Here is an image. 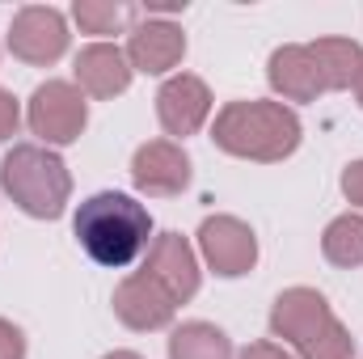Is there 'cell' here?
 Instances as JSON below:
<instances>
[{"instance_id":"cell-1","label":"cell","mask_w":363,"mask_h":359,"mask_svg":"<svg viewBox=\"0 0 363 359\" xmlns=\"http://www.w3.org/2000/svg\"><path fill=\"white\" fill-rule=\"evenodd\" d=\"M72 233H77L81 250L89 254L97 267L123 270L148 250L152 216H148V207L135 203L131 194L101 190V194H93V199H85V203L77 207Z\"/></svg>"},{"instance_id":"cell-2","label":"cell","mask_w":363,"mask_h":359,"mask_svg":"<svg viewBox=\"0 0 363 359\" xmlns=\"http://www.w3.org/2000/svg\"><path fill=\"white\" fill-rule=\"evenodd\" d=\"M216 148L245 161H283L300 148V118L283 101H228L211 127Z\"/></svg>"},{"instance_id":"cell-3","label":"cell","mask_w":363,"mask_h":359,"mask_svg":"<svg viewBox=\"0 0 363 359\" xmlns=\"http://www.w3.org/2000/svg\"><path fill=\"white\" fill-rule=\"evenodd\" d=\"M271 330L274 338L291 343L304 359H351L355 343L325 304L321 292L313 287H287L271 309Z\"/></svg>"},{"instance_id":"cell-4","label":"cell","mask_w":363,"mask_h":359,"mask_svg":"<svg viewBox=\"0 0 363 359\" xmlns=\"http://www.w3.org/2000/svg\"><path fill=\"white\" fill-rule=\"evenodd\" d=\"M0 186L34 220L64 216L68 194H72L68 165L51 148H38V144H13V153L0 161Z\"/></svg>"},{"instance_id":"cell-5","label":"cell","mask_w":363,"mask_h":359,"mask_svg":"<svg viewBox=\"0 0 363 359\" xmlns=\"http://www.w3.org/2000/svg\"><path fill=\"white\" fill-rule=\"evenodd\" d=\"M30 131L47 144H72L85 123H89V106H85V93L68 81H47L38 85L30 97Z\"/></svg>"},{"instance_id":"cell-6","label":"cell","mask_w":363,"mask_h":359,"mask_svg":"<svg viewBox=\"0 0 363 359\" xmlns=\"http://www.w3.org/2000/svg\"><path fill=\"white\" fill-rule=\"evenodd\" d=\"M9 51L21 64H34V68L55 64L68 51V21H64V13L51 9V4L21 9L13 17V26H9Z\"/></svg>"},{"instance_id":"cell-7","label":"cell","mask_w":363,"mask_h":359,"mask_svg":"<svg viewBox=\"0 0 363 359\" xmlns=\"http://www.w3.org/2000/svg\"><path fill=\"white\" fill-rule=\"evenodd\" d=\"M199 250L207 258V267L224 279H237V275H250L258 263V241H254V228L241 224L237 216H211L203 220L199 228Z\"/></svg>"},{"instance_id":"cell-8","label":"cell","mask_w":363,"mask_h":359,"mask_svg":"<svg viewBox=\"0 0 363 359\" xmlns=\"http://www.w3.org/2000/svg\"><path fill=\"white\" fill-rule=\"evenodd\" d=\"M186 55V34L165 17H148L140 26H131L127 38V64L131 72H148V77H165L169 68H178Z\"/></svg>"},{"instance_id":"cell-9","label":"cell","mask_w":363,"mask_h":359,"mask_svg":"<svg viewBox=\"0 0 363 359\" xmlns=\"http://www.w3.org/2000/svg\"><path fill=\"white\" fill-rule=\"evenodd\" d=\"M131 178H135V186L144 194H157V199L182 194L186 182H190V157L182 153L174 140H148V144L135 148Z\"/></svg>"},{"instance_id":"cell-10","label":"cell","mask_w":363,"mask_h":359,"mask_svg":"<svg viewBox=\"0 0 363 359\" xmlns=\"http://www.w3.org/2000/svg\"><path fill=\"white\" fill-rule=\"evenodd\" d=\"M174 309L178 304L169 300V292L144 270L114 287V317L131 330H161V326L174 321Z\"/></svg>"},{"instance_id":"cell-11","label":"cell","mask_w":363,"mask_h":359,"mask_svg":"<svg viewBox=\"0 0 363 359\" xmlns=\"http://www.w3.org/2000/svg\"><path fill=\"white\" fill-rule=\"evenodd\" d=\"M144 275H152L174 304H186L194 292H199V258L194 250L186 245V237L178 233H161L152 245H148V263H144Z\"/></svg>"},{"instance_id":"cell-12","label":"cell","mask_w":363,"mask_h":359,"mask_svg":"<svg viewBox=\"0 0 363 359\" xmlns=\"http://www.w3.org/2000/svg\"><path fill=\"white\" fill-rule=\"evenodd\" d=\"M207 114H211V89L190 72L169 77L157 93V118L169 136H194L207 123Z\"/></svg>"},{"instance_id":"cell-13","label":"cell","mask_w":363,"mask_h":359,"mask_svg":"<svg viewBox=\"0 0 363 359\" xmlns=\"http://www.w3.org/2000/svg\"><path fill=\"white\" fill-rule=\"evenodd\" d=\"M77 85L89 97H118L131 85V64L127 51H118L114 43H93L77 55Z\"/></svg>"},{"instance_id":"cell-14","label":"cell","mask_w":363,"mask_h":359,"mask_svg":"<svg viewBox=\"0 0 363 359\" xmlns=\"http://www.w3.org/2000/svg\"><path fill=\"white\" fill-rule=\"evenodd\" d=\"M271 89L283 97V101H313L317 93H325L321 85V72L308 55V47H279L271 55Z\"/></svg>"},{"instance_id":"cell-15","label":"cell","mask_w":363,"mask_h":359,"mask_svg":"<svg viewBox=\"0 0 363 359\" xmlns=\"http://www.w3.org/2000/svg\"><path fill=\"white\" fill-rule=\"evenodd\" d=\"M308 55H313L325 89H347L363 72V47L355 38H317L308 47Z\"/></svg>"},{"instance_id":"cell-16","label":"cell","mask_w":363,"mask_h":359,"mask_svg":"<svg viewBox=\"0 0 363 359\" xmlns=\"http://www.w3.org/2000/svg\"><path fill=\"white\" fill-rule=\"evenodd\" d=\"M169 359H233V343L207 321H186L169 334Z\"/></svg>"},{"instance_id":"cell-17","label":"cell","mask_w":363,"mask_h":359,"mask_svg":"<svg viewBox=\"0 0 363 359\" xmlns=\"http://www.w3.org/2000/svg\"><path fill=\"white\" fill-rule=\"evenodd\" d=\"M321 250L334 267H363V216H338L330 220L325 237H321Z\"/></svg>"},{"instance_id":"cell-18","label":"cell","mask_w":363,"mask_h":359,"mask_svg":"<svg viewBox=\"0 0 363 359\" xmlns=\"http://www.w3.org/2000/svg\"><path fill=\"white\" fill-rule=\"evenodd\" d=\"M72 17H77V26L85 34H118L131 21V9L114 4V0H77Z\"/></svg>"},{"instance_id":"cell-19","label":"cell","mask_w":363,"mask_h":359,"mask_svg":"<svg viewBox=\"0 0 363 359\" xmlns=\"http://www.w3.org/2000/svg\"><path fill=\"white\" fill-rule=\"evenodd\" d=\"M0 359H26V334L0 317Z\"/></svg>"},{"instance_id":"cell-20","label":"cell","mask_w":363,"mask_h":359,"mask_svg":"<svg viewBox=\"0 0 363 359\" xmlns=\"http://www.w3.org/2000/svg\"><path fill=\"white\" fill-rule=\"evenodd\" d=\"M17 123H21V110H17V97L0 89V140L17 136Z\"/></svg>"},{"instance_id":"cell-21","label":"cell","mask_w":363,"mask_h":359,"mask_svg":"<svg viewBox=\"0 0 363 359\" xmlns=\"http://www.w3.org/2000/svg\"><path fill=\"white\" fill-rule=\"evenodd\" d=\"M342 194H347L351 203H359V207H363V161L347 165V174H342Z\"/></svg>"},{"instance_id":"cell-22","label":"cell","mask_w":363,"mask_h":359,"mask_svg":"<svg viewBox=\"0 0 363 359\" xmlns=\"http://www.w3.org/2000/svg\"><path fill=\"white\" fill-rule=\"evenodd\" d=\"M241 359H291L283 347H274V343H250L245 351H241Z\"/></svg>"},{"instance_id":"cell-23","label":"cell","mask_w":363,"mask_h":359,"mask_svg":"<svg viewBox=\"0 0 363 359\" xmlns=\"http://www.w3.org/2000/svg\"><path fill=\"white\" fill-rule=\"evenodd\" d=\"M101 359H140L135 351H114V355H101Z\"/></svg>"},{"instance_id":"cell-24","label":"cell","mask_w":363,"mask_h":359,"mask_svg":"<svg viewBox=\"0 0 363 359\" xmlns=\"http://www.w3.org/2000/svg\"><path fill=\"white\" fill-rule=\"evenodd\" d=\"M355 97H359V106H363V72H359V81H355Z\"/></svg>"}]
</instances>
